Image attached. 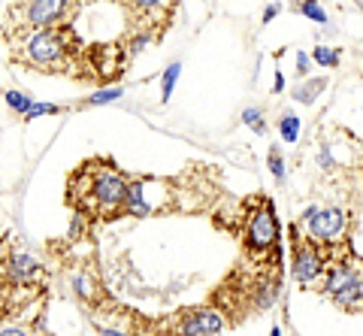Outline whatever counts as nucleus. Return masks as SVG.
<instances>
[{"instance_id":"f257e3e1","label":"nucleus","mask_w":363,"mask_h":336,"mask_svg":"<svg viewBox=\"0 0 363 336\" xmlns=\"http://www.w3.org/2000/svg\"><path fill=\"white\" fill-rule=\"evenodd\" d=\"M9 37V61L52 76L94 79L88 70L85 43L73 25H52L37 30H16Z\"/></svg>"},{"instance_id":"f03ea898","label":"nucleus","mask_w":363,"mask_h":336,"mask_svg":"<svg viewBox=\"0 0 363 336\" xmlns=\"http://www.w3.org/2000/svg\"><path fill=\"white\" fill-rule=\"evenodd\" d=\"M128 185L130 176L116 161L94 155L67 176V206L88 221H118L124 218Z\"/></svg>"},{"instance_id":"7ed1b4c3","label":"nucleus","mask_w":363,"mask_h":336,"mask_svg":"<svg viewBox=\"0 0 363 336\" xmlns=\"http://www.w3.org/2000/svg\"><path fill=\"white\" fill-rule=\"evenodd\" d=\"M242 245V261L248 264H281V224L272 197H245L236 209V224L230 228Z\"/></svg>"},{"instance_id":"20e7f679","label":"nucleus","mask_w":363,"mask_h":336,"mask_svg":"<svg viewBox=\"0 0 363 336\" xmlns=\"http://www.w3.org/2000/svg\"><path fill=\"white\" fill-rule=\"evenodd\" d=\"M291 270L297 285L306 291H318L324 282V273L333 261L342 257H360L357 249H351V242H318L312 237H306L300 230V224H291Z\"/></svg>"},{"instance_id":"39448f33","label":"nucleus","mask_w":363,"mask_h":336,"mask_svg":"<svg viewBox=\"0 0 363 336\" xmlns=\"http://www.w3.org/2000/svg\"><path fill=\"white\" fill-rule=\"evenodd\" d=\"M45 282V267L40 257H33L30 252L18 249V245L6 242V233L0 240V309L16 297V309L30 303L37 297V291H43Z\"/></svg>"},{"instance_id":"423d86ee","label":"nucleus","mask_w":363,"mask_h":336,"mask_svg":"<svg viewBox=\"0 0 363 336\" xmlns=\"http://www.w3.org/2000/svg\"><path fill=\"white\" fill-rule=\"evenodd\" d=\"M76 0H18L6 9L4 33L16 30H37V28H52V25H73L79 16Z\"/></svg>"},{"instance_id":"0eeeda50","label":"nucleus","mask_w":363,"mask_h":336,"mask_svg":"<svg viewBox=\"0 0 363 336\" xmlns=\"http://www.w3.org/2000/svg\"><path fill=\"white\" fill-rule=\"evenodd\" d=\"M336 309L360 315L363 309V276H360V257H342L333 261L324 273V282L318 288Z\"/></svg>"},{"instance_id":"6e6552de","label":"nucleus","mask_w":363,"mask_h":336,"mask_svg":"<svg viewBox=\"0 0 363 336\" xmlns=\"http://www.w3.org/2000/svg\"><path fill=\"white\" fill-rule=\"evenodd\" d=\"M233 324L215 303H200V306H185L167 315L157 324V333H185V336H218L227 333Z\"/></svg>"},{"instance_id":"1a4fd4ad","label":"nucleus","mask_w":363,"mask_h":336,"mask_svg":"<svg viewBox=\"0 0 363 336\" xmlns=\"http://www.w3.org/2000/svg\"><path fill=\"white\" fill-rule=\"evenodd\" d=\"M128 16V28L136 33H145L152 43L164 40L167 28L173 25L179 0H116Z\"/></svg>"},{"instance_id":"9d476101","label":"nucleus","mask_w":363,"mask_h":336,"mask_svg":"<svg viewBox=\"0 0 363 336\" xmlns=\"http://www.w3.org/2000/svg\"><path fill=\"white\" fill-rule=\"evenodd\" d=\"M300 230L306 237H312L318 242H351V215L339 206H321L312 203L303 209L300 215Z\"/></svg>"},{"instance_id":"9b49d317","label":"nucleus","mask_w":363,"mask_h":336,"mask_svg":"<svg viewBox=\"0 0 363 336\" xmlns=\"http://www.w3.org/2000/svg\"><path fill=\"white\" fill-rule=\"evenodd\" d=\"M70 291H73V297L79 300V303H85V306H97L100 300H106L104 285L97 282V276L91 270H76L70 276Z\"/></svg>"},{"instance_id":"f8f14e48","label":"nucleus","mask_w":363,"mask_h":336,"mask_svg":"<svg viewBox=\"0 0 363 336\" xmlns=\"http://www.w3.org/2000/svg\"><path fill=\"white\" fill-rule=\"evenodd\" d=\"M321 91H327V76H315V79H306L303 76V82L297 88H291V97L303 106H312L321 97Z\"/></svg>"},{"instance_id":"ddd939ff","label":"nucleus","mask_w":363,"mask_h":336,"mask_svg":"<svg viewBox=\"0 0 363 336\" xmlns=\"http://www.w3.org/2000/svg\"><path fill=\"white\" fill-rule=\"evenodd\" d=\"M279 137L285 140L288 145H294V142H297V137H300V118L294 116L291 109L279 116Z\"/></svg>"},{"instance_id":"4468645a","label":"nucleus","mask_w":363,"mask_h":336,"mask_svg":"<svg viewBox=\"0 0 363 336\" xmlns=\"http://www.w3.org/2000/svg\"><path fill=\"white\" fill-rule=\"evenodd\" d=\"M179 76H182V64L179 61H173L164 70V76H161V103H167L169 97H173V88H176V82H179Z\"/></svg>"},{"instance_id":"2eb2a0df","label":"nucleus","mask_w":363,"mask_h":336,"mask_svg":"<svg viewBox=\"0 0 363 336\" xmlns=\"http://www.w3.org/2000/svg\"><path fill=\"white\" fill-rule=\"evenodd\" d=\"M312 61H315V64H321V67H327V70H336V67L342 64V55H339V49L318 46V49L312 52Z\"/></svg>"},{"instance_id":"dca6fc26","label":"nucleus","mask_w":363,"mask_h":336,"mask_svg":"<svg viewBox=\"0 0 363 336\" xmlns=\"http://www.w3.org/2000/svg\"><path fill=\"white\" fill-rule=\"evenodd\" d=\"M297 13L306 16L309 21H318V25H327V9L318 4V0H300V4H297Z\"/></svg>"},{"instance_id":"f3484780","label":"nucleus","mask_w":363,"mask_h":336,"mask_svg":"<svg viewBox=\"0 0 363 336\" xmlns=\"http://www.w3.org/2000/svg\"><path fill=\"white\" fill-rule=\"evenodd\" d=\"M4 100H6V106L16 112V116H25V112L30 109V103L33 100L25 94V91H16V88H9V91L4 94Z\"/></svg>"},{"instance_id":"a211bd4d","label":"nucleus","mask_w":363,"mask_h":336,"mask_svg":"<svg viewBox=\"0 0 363 336\" xmlns=\"http://www.w3.org/2000/svg\"><path fill=\"white\" fill-rule=\"evenodd\" d=\"M267 161H269V173H272V179H276L279 185H285V158H281L279 145H272V149H269Z\"/></svg>"},{"instance_id":"6ab92c4d","label":"nucleus","mask_w":363,"mask_h":336,"mask_svg":"<svg viewBox=\"0 0 363 336\" xmlns=\"http://www.w3.org/2000/svg\"><path fill=\"white\" fill-rule=\"evenodd\" d=\"M58 112H61V106H55V103H37V100H33L30 109H28L21 118H25V121H33V118H40V116H58Z\"/></svg>"},{"instance_id":"aec40b11","label":"nucleus","mask_w":363,"mask_h":336,"mask_svg":"<svg viewBox=\"0 0 363 336\" xmlns=\"http://www.w3.org/2000/svg\"><path fill=\"white\" fill-rule=\"evenodd\" d=\"M118 97H121V88H104V91L91 94L85 100V106H104V103H112V100H118Z\"/></svg>"},{"instance_id":"412c9836","label":"nucleus","mask_w":363,"mask_h":336,"mask_svg":"<svg viewBox=\"0 0 363 336\" xmlns=\"http://www.w3.org/2000/svg\"><path fill=\"white\" fill-rule=\"evenodd\" d=\"M242 125H248L255 133H267V125H264V116H260V109H242Z\"/></svg>"},{"instance_id":"4be33fe9","label":"nucleus","mask_w":363,"mask_h":336,"mask_svg":"<svg viewBox=\"0 0 363 336\" xmlns=\"http://www.w3.org/2000/svg\"><path fill=\"white\" fill-rule=\"evenodd\" d=\"M309 70H312V58L306 52H297V73L300 76H309Z\"/></svg>"},{"instance_id":"5701e85b","label":"nucleus","mask_w":363,"mask_h":336,"mask_svg":"<svg viewBox=\"0 0 363 336\" xmlns=\"http://www.w3.org/2000/svg\"><path fill=\"white\" fill-rule=\"evenodd\" d=\"M276 16H279V4H269V6L264 9V18H260V21H264V25H269V21L276 18Z\"/></svg>"},{"instance_id":"b1692460","label":"nucleus","mask_w":363,"mask_h":336,"mask_svg":"<svg viewBox=\"0 0 363 336\" xmlns=\"http://www.w3.org/2000/svg\"><path fill=\"white\" fill-rule=\"evenodd\" d=\"M272 91H276V94L285 91V76H281V73H276V82H272Z\"/></svg>"},{"instance_id":"393cba45","label":"nucleus","mask_w":363,"mask_h":336,"mask_svg":"<svg viewBox=\"0 0 363 336\" xmlns=\"http://www.w3.org/2000/svg\"><path fill=\"white\" fill-rule=\"evenodd\" d=\"M0 333H6V336H18V333H25V327H18V324H13V327H4V330H0Z\"/></svg>"},{"instance_id":"a878e982","label":"nucleus","mask_w":363,"mask_h":336,"mask_svg":"<svg viewBox=\"0 0 363 336\" xmlns=\"http://www.w3.org/2000/svg\"><path fill=\"white\" fill-rule=\"evenodd\" d=\"M79 6H88V4H100V0H76Z\"/></svg>"},{"instance_id":"bb28decb","label":"nucleus","mask_w":363,"mask_h":336,"mask_svg":"<svg viewBox=\"0 0 363 336\" xmlns=\"http://www.w3.org/2000/svg\"><path fill=\"white\" fill-rule=\"evenodd\" d=\"M351 4H354V6H360V0H351Z\"/></svg>"},{"instance_id":"cd10ccee","label":"nucleus","mask_w":363,"mask_h":336,"mask_svg":"<svg viewBox=\"0 0 363 336\" xmlns=\"http://www.w3.org/2000/svg\"><path fill=\"white\" fill-rule=\"evenodd\" d=\"M0 240H4V233H0Z\"/></svg>"}]
</instances>
